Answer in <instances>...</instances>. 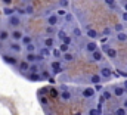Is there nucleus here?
<instances>
[{"mask_svg":"<svg viewBox=\"0 0 127 115\" xmlns=\"http://www.w3.org/2000/svg\"><path fill=\"white\" fill-rule=\"evenodd\" d=\"M38 52H40V55H41L43 58H49L50 55H52V49H49V47H41Z\"/></svg>","mask_w":127,"mask_h":115,"instance_id":"nucleus-17","label":"nucleus"},{"mask_svg":"<svg viewBox=\"0 0 127 115\" xmlns=\"http://www.w3.org/2000/svg\"><path fill=\"white\" fill-rule=\"evenodd\" d=\"M106 115H115V114H111V112H109V114H106Z\"/></svg>","mask_w":127,"mask_h":115,"instance_id":"nucleus-55","label":"nucleus"},{"mask_svg":"<svg viewBox=\"0 0 127 115\" xmlns=\"http://www.w3.org/2000/svg\"><path fill=\"white\" fill-rule=\"evenodd\" d=\"M103 102H105V99L102 96H99V103H103Z\"/></svg>","mask_w":127,"mask_h":115,"instance_id":"nucleus-51","label":"nucleus"},{"mask_svg":"<svg viewBox=\"0 0 127 115\" xmlns=\"http://www.w3.org/2000/svg\"><path fill=\"white\" fill-rule=\"evenodd\" d=\"M74 59H75V56H74L71 52H68V53H64V55H62V60H64V62H72Z\"/></svg>","mask_w":127,"mask_h":115,"instance_id":"nucleus-19","label":"nucleus"},{"mask_svg":"<svg viewBox=\"0 0 127 115\" xmlns=\"http://www.w3.org/2000/svg\"><path fill=\"white\" fill-rule=\"evenodd\" d=\"M114 29L117 31V34H118V32H124V29H126V25H124V22L115 24V25H114Z\"/></svg>","mask_w":127,"mask_h":115,"instance_id":"nucleus-23","label":"nucleus"},{"mask_svg":"<svg viewBox=\"0 0 127 115\" xmlns=\"http://www.w3.org/2000/svg\"><path fill=\"white\" fill-rule=\"evenodd\" d=\"M117 41L126 43L127 41V32H118V34H117Z\"/></svg>","mask_w":127,"mask_h":115,"instance_id":"nucleus-21","label":"nucleus"},{"mask_svg":"<svg viewBox=\"0 0 127 115\" xmlns=\"http://www.w3.org/2000/svg\"><path fill=\"white\" fill-rule=\"evenodd\" d=\"M44 47H49V49H55V38H52V37H47V38H44Z\"/></svg>","mask_w":127,"mask_h":115,"instance_id":"nucleus-16","label":"nucleus"},{"mask_svg":"<svg viewBox=\"0 0 127 115\" xmlns=\"http://www.w3.org/2000/svg\"><path fill=\"white\" fill-rule=\"evenodd\" d=\"M16 12H18V13H21V15H25V13H27L24 9H16Z\"/></svg>","mask_w":127,"mask_h":115,"instance_id":"nucleus-48","label":"nucleus"},{"mask_svg":"<svg viewBox=\"0 0 127 115\" xmlns=\"http://www.w3.org/2000/svg\"><path fill=\"white\" fill-rule=\"evenodd\" d=\"M86 35H87L89 38H92V40L95 41L96 38L99 37V32H97V31H96L95 28H92V27H87V28H86Z\"/></svg>","mask_w":127,"mask_h":115,"instance_id":"nucleus-10","label":"nucleus"},{"mask_svg":"<svg viewBox=\"0 0 127 115\" xmlns=\"http://www.w3.org/2000/svg\"><path fill=\"white\" fill-rule=\"evenodd\" d=\"M7 24H9L10 27H13V28L19 27V25H21V18H19V15H12V16L9 18Z\"/></svg>","mask_w":127,"mask_h":115,"instance_id":"nucleus-5","label":"nucleus"},{"mask_svg":"<svg viewBox=\"0 0 127 115\" xmlns=\"http://www.w3.org/2000/svg\"><path fill=\"white\" fill-rule=\"evenodd\" d=\"M56 35H58V38H59L61 41H64V40L68 37V34H66V31H65V29H59V31L56 32Z\"/></svg>","mask_w":127,"mask_h":115,"instance_id":"nucleus-27","label":"nucleus"},{"mask_svg":"<svg viewBox=\"0 0 127 115\" xmlns=\"http://www.w3.org/2000/svg\"><path fill=\"white\" fill-rule=\"evenodd\" d=\"M52 55L58 59V58H62V52L59 49H52Z\"/></svg>","mask_w":127,"mask_h":115,"instance_id":"nucleus-35","label":"nucleus"},{"mask_svg":"<svg viewBox=\"0 0 127 115\" xmlns=\"http://www.w3.org/2000/svg\"><path fill=\"white\" fill-rule=\"evenodd\" d=\"M59 96H61V99H62L64 102H68V100L71 99V93H69L68 90H64V91H61V94H59Z\"/></svg>","mask_w":127,"mask_h":115,"instance_id":"nucleus-20","label":"nucleus"},{"mask_svg":"<svg viewBox=\"0 0 127 115\" xmlns=\"http://www.w3.org/2000/svg\"><path fill=\"white\" fill-rule=\"evenodd\" d=\"M30 66H31V63L28 62V60H19V65H18V69L21 71V72H28L30 71Z\"/></svg>","mask_w":127,"mask_h":115,"instance_id":"nucleus-8","label":"nucleus"},{"mask_svg":"<svg viewBox=\"0 0 127 115\" xmlns=\"http://www.w3.org/2000/svg\"><path fill=\"white\" fill-rule=\"evenodd\" d=\"M28 74H40V69H38V65L37 63H31Z\"/></svg>","mask_w":127,"mask_h":115,"instance_id":"nucleus-26","label":"nucleus"},{"mask_svg":"<svg viewBox=\"0 0 127 115\" xmlns=\"http://www.w3.org/2000/svg\"><path fill=\"white\" fill-rule=\"evenodd\" d=\"M3 3H4V6H9L10 3H12V0H1Z\"/></svg>","mask_w":127,"mask_h":115,"instance_id":"nucleus-49","label":"nucleus"},{"mask_svg":"<svg viewBox=\"0 0 127 115\" xmlns=\"http://www.w3.org/2000/svg\"><path fill=\"white\" fill-rule=\"evenodd\" d=\"M46 21H47L49 27H56L58 22H59V16H58V13H52V15H47Z\"/></svg>","mask_w":127,"mask_h":115,"instance_id":"nucleus-2","label":"nucleus"},{"mask_svg":"<svg viewBox=\"0 0 127 115\" xmlns=\"http://www.w3.org/2000/svg\"><path fill=\"white\" fill-rule=\"evenodd\" d=\"M123 87L127 90V80H124V81H123Z\"/></svg>","mask_w":127,"mask_h":115,"instance_id":"nucleus-52","label":"nucleus"},{"mask_svg":"<svg viewBox=\"0 0 127 115\" xmlns=\"http://www.w3.org/2000/svg\"><path fill=\"white\" fill-rule=\"evenodd\" d=\"M61 72H64V68H59V69H55V71H52V77H53V75H58V74H61Z\"/></svg>","mask_w":127,"mask_h":115,"instance_id":"nucleus-42","label":"nucleus"},{"mask_svg":"<svg viewBox=\"0 0 127 115\" xmlns=\"http://www.w3.org/2000/svg\"><path fill=\"white\" fill-rule=\"evenodd\" d=\"M72 32H74V35H75V37H78V38H80V37L83 35V32H81V29L78 28V27H75V28L72 29Z\"/></svg>","mask_w":127,"mask_h":115,"instance_id":"nucleus-37","label":"nucleus"},{"mask_svg":"<svg viewBox=\"0 0 127 115\" xmlns=\"http://www.w3.org/2000/svg\"><path fill=\"white\" fill-rule=\"evenodd\" d=\"M62 43H64V44H66V46H69V44L72 43V37H69V35H68V37H66V38L62 41Z\"/></svg>","mask_w":127,"mask_h":115,"instance_id":"nucleus-40","label":"nucleus"},{"mask_svg":"<svg viewBox=\"0 0 127 115\" xmlns=\"http://www.w3.org/2000/svg\"><path fill=\"white\" fill-rule=\"evenodd\" d=\"M96 93V90L93 87H86V88H83V91H81V94H83V97H87V99H90V97H93Z\"/></svg>","mask_w":127,"mask_h":115,"instance_id":"nucleus-11","label":"nucleus"},{"mask_svg":"<svg viewBox=\"0 0 127 115\" xmlns=\"http://www.w3.org/2000/svg\"><path fill=\"white\" fill-rule=\"evenodd\" d=\"M58 49L62 52V55H64V53H68V52H69V46H66V44H64V43H61V46H59Z\"/></svg>","mask_w":127,"mask_h":115,"instance_id":"nucleus-33","label":"nucleus"},{"mask_svg":"<svg viewBox=\"0 0 127 115\" xmlns=\"http://www.w3.org/2000/svg\"><path fill=\"white\" fill-rule=\"evenodd\" d=\"M95 90H96V91H100V93H102V91H103V87L100 86V84H96V86H95Z\"/></svg>","mask_w":127,"mask_h":115,"instance_id":"nucleus-46","label":"nucleus"},{"mask_svg":"<svg viewBox=\"0 0 127 115\" xmlns=\"http://www.w3.org/2000/svg\"><path fill=\"white\" fill-rule=\"evenodd\" d=\"M89 115H102L96 108H92V109H89Z\"/></svg>","mask_w":127,"mask_h":115,"instance_id":"nucleus-39","label":"nucleus"},{"mask_svg":"<svg viewBox=\"0 0 127 115\" xmlns=\"http://www.w3.org/2000/svg\"><path fill=\"white\" fill-rule=\"evenodd\" d=\"M28 80L30 81H43L44 78L40 74H28Z\"/></svg>","mask_w":127,"mask_h":115,"instance_id":"nucleus-18","label":"nucleus"},{"mask_svg":"<svg viewBox=\"0 0 127 115\" xmlns=\"http://www.w3.org/2000/svg\"><path fill=\"white\" fill-rule=\"evenodd\" d=\"M1 59H3L7 65H10V66H16V65H19V60H18L16 58H13V56H9V55H1Z\"/></svg>","mask_w":127,"mask_h":115,"instance_id":"nucleus-3","label":"nucleus"},{"mask_svg":"<svg viewBox=\"0 0 127 115\" xmlns=\"http://www.w3.org/2000/svg\"><path fill=\"white\" fill-rule=\"evenodd\" d=\"M22 37H24V34H22V31H19V29H13V31L10 32V38H12L13 41H21Z\"/></svg>","mask_w":127,"mask_h":115,"instance_id":"nucleus-12","label":"nucleus"},{"mask_svg":"<svg viewBox=\"0 0 127 115\" xmlns=\"http://www.w3.org/2000/svg\"><path fill=\"white\" fill-rule=\"evenodd\" d=\"M50 66H52V71H55V69H59V68H62V66H61V60H58V59L52 60V62H50Z\"/></svg>","mask_w":127,"mask_h":115,"instance_id":"nucleus-25","label":"nucleus"},{"mask_svg":"<svg viewBox=\"0 0 127 115\" xmlns=\"http://www.w3.org/2000/svg\"><path fill=\"white\" fill-rule=\"evenodd\" d=\"M105 1V4L108 6V7H111V9H117V0H103Z\"/></svg>","mask_w":127,"mask_h":115,"instance_id":"nucleus-28","label":"nucleus"},{"mask_svg":"<svg viewBox=\"0 0 127 115\" xmlns=\"http://www.w3.org/2000/svg\"><path fill=\"white\" fill-rule=\"evenodd\" d=\"M56 13H58V16H59V15H61V16H66V10H65V9H59Z\"/></svg>","mask_w":127,"mask_h":115,"instance_id":"nucleus-43","label":"nucleus"},{"mask_svg":"<svg viewBox=\"0 0 127 115\" xmlns=\"http://www.w3.org/2000/svg\"><path fill=\"white\" fill-rule=\"evenodd\" d=\"M100 96H102V97H103L105 100H109V99L112 97V93H111L109 90H103V91L100 93Z\"/></svg>","mask_w":127,"mask_h":115,"instance_id":"nucleus-30","label":"nucleus"},{"mask_svg":"<svg viewBox=\"0 0 127 115\" xmlns=\"http://www.w3.org/2000/svg\"><path fill=\"white\" fill-rule=\"evenodd\" d=\"M114 114H115V115H127V109L124 108V106H121V108H117Z\"/></svg>","mask_w":127,"mask_h":115,"instance_id":"nucleus-32","label":"nucleus"},{"mask_svg":"<svg viewBox=\"0 0 127 115\" xmlns=\"http://www.w3.org/2000/svg\"><path fill=\"white\" fill-rule=\"evenodd\" d=\"M84 49H86V52H87V53H93V52H96L99 47H97V43H96V41L90 40V41H87V43H86V47H84Z\"/></svg>","mask_w":127,"mask_h":115,"instance_id":"nucleus-6","label":"nucleus"},{"mask_svg":"<svg viewBox=\"0 0 127 115\" xmlns=\"http://www.w3.org/2000/svg\"><path fill=\"white\" fill-rule=\"evenodd\" d=\"M40 102H41V103H47V100H46L44 97H40Z\"/></svg>","mask_w":127,"mask_h":115,"instance_id":"nucleus-50","label":"nucleus"},{"mask_svg":"<svg viewBox=\"0 0 127 115\" xmlns=\"http://www.w3.org/2000/svg\"><path fill=\"white\" fill-rule=\"evenodd\" d=\"M89 80H90V83H92V84H95V86H96V84H100L103 78H102V77L99 75V72H97V74H92Z\"/></svg>","mask_w":127,"mask_h":115,"instance_id":"nucleus-14","label":"nucleus"},{"mask_svg":"<svg viewBox=\"0 0 127 115\" xmlns=\"http://www.w3.org/2000/svg\"><path fill=\"white\" fill-rule=\"evenodd\" d=\"M31 43H32V38L30 35H25V34H24V37H22V40H21V44L28 46V44H31Z\"/></svg>","mask_w":127,"mask_h":115,"instance_id":"nucleus-24","label":"nucleus"},{"mask_svg":"<svg viewBox=\"0 0 127 115\" xmlns=\"http://www.w3.org/2000/svg\"><path fill=\"white\" fill-rule=\"evenodd\" d=\"M99 75H100L103 80H111L112 75H114V72H112L111 68H108V66H102V68L99 69Z\"/></svg>","mask_w":127,"mask_h":115,"instance_id":"nucleus-1","label":"nucleus"},{"mask_svg":"<svg viewBox=\"0 0 127 115\" xmlns=\"http://www.w3.org/2000/svg\"><path fill=\"white\" fill-rule=\"evenodd\" d=\"M10 38V32H7V31H0V41H6V40H9Z\"/></svg>","mask_w":127,"mask_h":115,"instance_id":"nucleus-22","label":"nucleus"},{"mask_svg":"<svg viewBox=\"0 0 127 115\" xmlns=\"http://www.w3.org/2000/svg\"><path fill=\"white\" fill-rule=\"evenodd\" d=\"M9 50L13 52V53H21L22 52V44L18 43V41H13V43L9 44Z\"/></svg>","mask_w":127,"mask_h":115,"instance_id":"nucleus-7","label":"nucleus"},{"mask_svg":"<svg viewBox=\"0 0 127 115\" xmlns=\"http://www.w3.org/2000/svg\"><path fill=\"white\" fill-rule=\"evenodd\" d=\"M46 32H47L49 35H53V34H55V32H58V31H56V28H55V27H49V25H47Z\"/></svg>","mask_w":127,"mask_h":115,"instance_id":"nucleus-36","label":"nucleus"},{"mask_svg":"<svg viewBox=\"0 0 127 115\" xmlns=\"http://www.w3.org/2000/svg\"><path fill=\"white\" fill-rule=\"evenodd\" d=\"M25 12H27V15H32V13H34V7H32L31 3H28V4L25 6Z\"/></svg>","mask_w":127,"mask_h":115,"instance_id":"nucleus-34","label":"nucleus"},{"mask_svg":"<svg viewBox=\"0 0 127 115\" xmlns=\"http://www.w3.org/2000/svg\"><path fill=\"white\" fill-rule=\"evenodd\" d=\"M92 62H102V59H103V53H102V50H96V52H93L92 53Z\"/></svg>","mask_w":127,"mask_h":115,"instance_id":"nucleus-13","label":"nucleus"},{"mask_svg":"<svg viewBox=\"0 0 127 115\" xmlns=\"http://www.w3.org/2000/svg\"><path fill=\"white\" fill-rule=\"evenodd\" d=\"M3 13H4L6 16H9V18H10L12 15H15V13H16V9H15V7H9V6H4V7H3Z\"/></svg>","mask_w":127,"mask_h":115,"instance_id":"nucleus-15","label":"nucleus"},{"mask_svg":"<svg viewBox=\"0 0 127 115\" xmlns=\"http://www.w3.org/2000/svg\"><path fill=\"white\" fill-rule=\"evenodd\" d=\"M111 31H112V29L106 27V28H103V31H102V32H103V34H105V37H106V35H109V34H111Z\"/></svg>","mask_w":127,"mask_h":115,"instance_id":"nucleus-44","label":"nucleus"},{"mask_svg":"<svg viewBox=\"0 0 127 115\" xmlns=\"http://www.w3.org/2000/svg\"><path fill=\"white\" fill-rule=\"evenodd\" d=\"M50 74H52V72H49V71H43V72H41V77H43L44 80H49V78H50Z\"/></svg>","mask_w":127,"mask_h":115,"instance_id":"nucleus-38","label":"nucleus"},{"mask_svg":"<svg viewBox=\"0 0 127 115\" xmlns=\"http://www.w3.org/2000/svg\"><path fill=\"white\" fill-rule=\"evenodd\" d=\"M65 19H66L68 22H69V21H72V15H71V13H66V16H65Z\"/></svg>","mask_w":127,"mask_h":115,"instance_id":"nucleus-47","label":"nucleus"},{"mask_svg":"<svg viewBox=\"0 0 127 115\" xmlns=\"http://www.w3.org/2000/svg\"><path fill=\"white\" fill-rule=\"evenodd\" d=\"M124 10L127 12V3H124Z\"/></svg>","mask_w":127,"mask_h":115,"instance_id":"nucleus-54","label":"nucleus"},{"mask_svg":"<svg viewBox=\"0 0 127 115\" xmlns=\"http://www.w3.org/2000/svg\"><path fill=\"white\" fill-rule=\"evenodd\" d=\"M35 44L34 43H31V44H28V46H25V52L27 53H35Z\"/></svg>","mask_w":127,"mask_h":115,"instance_id":"nucleus-31","label":"nucleus"},{"mask_svg":"<svg viewBox=\"0 0 127 115\" xmlns=\"http://www.w3.org/2000/svg\"><path fill=\"white\" fill-rule=\"evenodd\" d=\"M25 60H28L30 63H32V62H37V55H35V53H27Z\"/></svg>","mask_w":127,"mask_h":115,"instance_id":"nucleus-29","label":"nucleus"},{"mask_svg":"<svg viewBox=\"0 0 127 115\" xmlns=\"http://www.w3.org/2000/svg\"><path fill=\"white\" fill-rule=\"evenodd\" d=\"M47 81H49V83H52V84H53V83H55V80H53V77H50V78H49V80H47Z\"/></svg>","mask_w":127,"mask_h":115,"instance_id":"nucleus-53","label":"nucleus"},{"mask_svg":"<svg viewBox=\"0 0 127 115\" xmlns=\"http://www.w3.org/2000/svg\"><path fill=\"white\" fill-rule=\"evenodd\" d=\"M61 6H62L64 9H66L68 7V0H61Z\"/></svg>","mask_w":127,"mask_h":115,"instance_id":"nucleus-45","label":"nucleus"},{"mask_svg":"<svg viewBox=\"0 0 127 115\" xmlns=\"http://www.w3.org/2000/svg\"><path fill=\"white\" fill-rule=\"evenodd\" d=\"M120 16H121V21H123V22H127V12H126V10H124V12H121V15H120Z\"/></svg>","mask_w":127,"mask_h":115,"instance_id":"nucleus-41","label":"nucleus"},{"mask_svg":"<svg viewBox=\"0 0 127 115\" xmlns=\"http://www.w3.org/2000/svg\"><path fill=\"white\" fill-rule=\"evenodd\" d=\"M103 52L108 55L109 59H115L117 58V50L114 47H111V46H103Z\"/></svg>","mask_w":127,"mask_h":115,"instance_id":"nucleus-9","label":"nucleus"},{"mask_svg":"<svg viewBox=\"0 0 127 115\" xmlns=\"http://www.w3.org/2000/svg\"><path fill=\"white\" fill-rule=\"evenodd\" d=\"M126 88L123 86H114L112 87V94L115 96V97H123L124 94H126Z\"/></svg>","mask_w":127,"mask_h":115,"instance_id":"nucleus-4","label":"nucleus"}]
</instances>
